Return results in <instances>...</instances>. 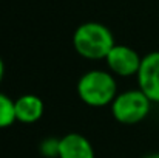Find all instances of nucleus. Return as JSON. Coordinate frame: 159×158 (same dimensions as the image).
<instances>
[{
    "label": "nucleus",
    "instance_id": "nucleus-7",
    "mask_svg": "<svg viewBox=\"0 0 159 158\" xmlns=\"http://www.w3.org/2000/svg\"><path fill=\"white\" fill-rule=\"evenodd\" d=\"M16 119L23 124H33L43 115V101L36 95H22L16 101Z\"/></svg>",
    "mask_w": 159,
    "mask_h": 158
},
{
    "label": "nucleus",
    "instance_id": "nucleus-2",
    "mask_svg": "<svg viewBox=\"0 0 159 158\" xmlns=\"http://www.w3.org/2000/svg\"><path fill=\"white\" fill-rule=\"evenodd\" d=\"M77 95L87 105L104 107L111 104L117 96L114 74L105 70H90L77 82Z\"/></svg>",
    "mask_w": 159,
    "mask_h": 158
},
{
    "label": "nucleus",
    "instance_id": "nucleus-5",
    "mask_svg": "<svg viewBox=\"0 0 159 158\" xmlns=\"http://www.w3.org/2000/svg\"><path fill=\"white\" fill-rule=\"evenodd\" d=\"M139 90L152 103H159V51L148 53L142 57L138 71Z\"/></svg>",
    "mask_w": 159,
    "mask_h": 158
},
{
    "label": "nucleus",
    "instance_id": "nucleus-10",
    "mask_svg": "<svg viewBox=\"0 0 159 158\" xmlns=\"http://www.w3.org/2000/svg\"><path fill=\"white\" fill-rule=\"evenodd\" d=\"M3 74H5V64H3V60H2V57H0V82H2V79H3Z\"/></svg>",
    "mask_w": 159,
    "mask_h": 158
},
{
    "label": "nucleus",
    "instance_id": "nucleus-8",
    "mask_svg": "<svg viewBox=\"0 0 159 158\" xmlns=\"http://www.w3.org/2000/svg\"><path fill=\"white\" fill-rule=\"evenodd\" d=\"M14 121H17L14 101L8 95L0 93V129L9 127L11 124H14Z\"/></svg>",
    "mask_w": 159,
    "mask_h": 158
},
{
    "label": "nucleus",
    "instance_id": "nucleus-1",
    "mask_svg": "<svg viewBox=\"0 0 159 158\" xmlns=\"http://www.w3.org/2000/svg\"><path fill=\"white\" fill-rule=\"evenodd\" d=\"M114 36L105 25L99 22H85L73 34V47L85 59H105L114 47Z\"/></svg>",
    "mask_w": 159,
    "mask_h": 158
},
{
    "label": "nucleus",
    "instance_id": "nucleus-9",
    "mask_svg": "<svg viewBox=\"0 0 159 158\" xmlns=\"http://www.w3.org/2000/svg\"><path fill=\"white\" fill-rule=\"evenodd\" d=\"M59 144H60V140H57V138H47V140H43L40 143L42 155H45L47 158H53V157L59 158Z\"/></svg>",
    "mask_w": 159,
    "mask_h": 158
},
{
    "label": "nucleus",
    "instance_id": "nucleus-3",
    "mask_svg": "<svg viewBox=\"0 0 159 158\" xmlns=\"http://www.w3.org/2000/svg\"><path fill=\"white\" fill-rule=\"evenodd\" d=\"M152 108V101L144 92L128 90L119 93L111 103V113L120 124H138L147 118Z\"/></svg>",
    "mask_w": 159,
    "mask_h": 158
},
{
    "label": "nucleus",
    "instance_id": "nucleus-11",
    "mask_svg": "<svg viewBox=\"0 0 159 158\" xmlns=\"http://www.w3.org/2000/svg\"><path fill=\"white\" fill-rule=\"evenodd\" d=\"M144 158H159V154H150V155H145Z\"/></svg>",
    "mask_w": 159,
    "mask_h": 158
},
{
    "label": "nucleus",
    "instance_id": "nucleus-4",
    "mask_svg": "<svg viewBox=\"0 0 159 158\" xmlns=\"http://www.w3.org/2000/svg\"><path fill=\"white\" fill-rule=\"evenodd\" d=\"M105 60L110 71L113 74L127 78V76L138 74L141 62H142V57L131 47L114 45L111 48V51L108 53V56L105 57Z\"/></svg>",
    "mask_w": 159,
    "mask_h": 158
},
{
    "label": "nucleus",
    "instance_id": "nucleus-6",
    "mask_svg": "<svg viewBox=\"0 0 159 158\" xmlns=\"http://www.w3.org/2000/svg\"><path fill=\"white\" fill-rule=\"evenodd\" d=\"M59 158H94V149L84 135L66 133L60 138Z\"/></svg>",
    "mask_w": 159,
    "mask_h": 158
}]
</instances>
